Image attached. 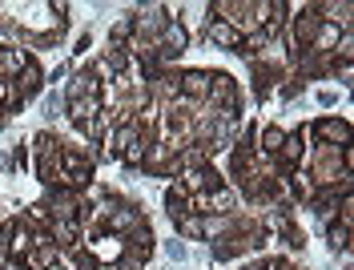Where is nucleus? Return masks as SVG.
<instances>
[{
  "label": "nucleus",
  "mask_w": 354,
  "mask_h": 270,
  "mask_svg": "<svg viewBox=\"0 0 354 270\" xmlns=\"http://www.w3.org/2000/svg\"><path fill=\"white\" fill-rule=\"evenodd\" d=\"M149 141H153V134L137 137V141H133V145H129V150H125L117 161H125V165H133V170H137V165H145V150H149Z\"/></svg>",
  "instance_id": "aec40b11"
},
{
  "label": "nucleus",
  "mask_w": 354,
  "mask_h": 270,
  "mask_svg": "<svg viewBox=\"0 0 354 270\" xmlns=\"http://www.w3.org/2000/svg\"><path fill=\"white\" fill-rule=\"evenodd\" d=\"M262 270H294L286 262V258H270V262H262Z\"/></svg>",
  "instance_id": "393cba45"
},
{
  "label": "nucleus",
  "mask_w": 354,
  "mask_h": 270,
  "mask_svg": "<svg viewBox=\"0 0 354 270\" xmlns=\"http://www.w3.org/2000/svg\"><path fill=\"white\" fill-rule=\"evenodd\" d=\"M314 134H318L322 145L346 150V145H351V121H342V117H322V121L314 125Z\"/></svg>",
  "instance_id": "f03ea898"
},
{
  "label": "nucleus",
  "mask_w": 354,
  "mask_h": 270,
  "mask_svg": "<svg viewBox=\"0 0 354 270\" xmlns=\"http://www.w3.org/2000/svg\"><path fill=\"white\" fill-rule=\"evenodd\" d=\"M209 109H238V81L230 73H209V93H205Z\"/></svg>",
  "instance_id": "f257e3e1"
},
{
  "label": "nucleus",
  "mask_w": 354,
  "mask_h": 270,
  "mask_svg": "<svg viewBox=\"0 0 354 270\" xmlns=\"http://www.w3.org/2000/svg\"><path fill=\"white\" fill-rule=\"evenodd\" d=\"M48 242H53V246H81V226L48 218Z\"/></svg>",
  "instance_id": "9d476101"
},
{
  "label": "nucleus",
  "mask_w": 354,
  "mask_h": 270,
  "mask_svg": "<svg viewBox=\"0 0 354 270\" xmlns=\"http://www.w3.org/2000/svg\"><path fill=\"white\" fill-rule=\"evenodd\" d=\"M81 97H101V81L93 73H77L65 85V101H81Z\"/></svg>",
  "instance_id": "ddd939ff"
},
{
  "label": "nucleus",
  "mask_w": 354,
  "mask_h": 270,
  "mask_svg": "<svg viewBox=\"0 0 354 270\" xmlns=\"http://www.w3.org/2000/svg\"><path fill=\"white\" fill-rule=\"evenodd\" d=\"M0 238H4V246H8V254H12V258H24V254L32 250V230H28L24 222H4Z\"/></svg>",
  "instance_id": "423d86ee"
},
{
  "label": "nucleus",
  "mask_w": 354,
  "mask_h": 270,
  "mask_svg": "<svg viewBox=\"0 0 354 270\" xmlns=\"http://www.w3.org/2000/svg\"><path fill=\"white\" fill-rule=\"evenodd\" d=\"M24 65H28V53H24V48L0 45V77H4V81H17Z\"/></svg>",
  "instance_id": "1a4fd4ad"
},
{
  "label": "nucleus",
  "mask_w": 354,
  "mask_h": 270,
  "mask_svg": "<svg viewBox=\"0 0 354 270\" xmlns=\"http://www.w3.org/2000/svg\"><path fill=\"white\" fill-rule=\"evenodd\" d=\"M105 109V101L101 97H81V101H68V117L81 125V121H88V117H97V113Z\"/></svg>",
  "instance_id": "6ab92c4d"
},
{
  "label": "nucleus",
  "mask_w": 354,
  "mask_h": 270,
  "mask_svg": "<svg viewBox=\"0 0 354 270\" xmlns=\"http://www.w3.org/2000/svg\"><path fill=\"white\" fill-rule=\"evenodd\" d=\"M24 267L28 270H53L57 267V246H53V242H48V246H32L24 254Z\"/></svg>",
  "instance_id": "f3484780"
},
{
  "label": "nucleus",
  "mask_w": 354,
  "mask_h": 270,
  "mask_svg": "<svg viewBox=\"0 0 354 270\" xmlns=\"http://www.w3.org/2000/svg\"><path fill=\"white\" fill-rule=\"evenodd\" d=\"M330 246L334 250H351V226H342V222L330 226Z\"/></svg>",
  "instance_id": "5701e85b"
},
{
  "label": "nucleus",
  "mask_w": 354,
  "mask_h": 270,
  "mask_svg": "<svg viewBox=\"0 0 354 270\" xmlns=\"http://www.w3.org/2000/svg\"><path fill=\"white\" fill-rule=\"evenodd\" d=\"M12 85H17V93H21V101L37 97V93L44 89V73H41V65H32V61H28V65L21 69V77H17Z\"/></svg>",
  "instance_id": "f8f14e48"
},
{
  "label": "nucleus",
  "mask_w": 354,
  "mask_h": 270,
  "mask_svg": "<svg viewBox=\"0 0 354 270\" xmlns=\"http://www.w3.org/2000/svg\"><path fill=\"white\" fill-rule=\"evenodd\" d=\"M318 12L314 8H302L298 17H290V41H294V48H310V41H314V33H318Z\"/></svg>",
  "instance_id": "20e7f679"
},
{
  "label": "nucleus",
  "mask_w": 354,
  "mask_h": 270,
  "mask_svg": "<svg viewBox=\"0 0 354 270\" xmlns=\"http://www.w3.org/2000/svg\"><path fill=\"white\" fill-rule=\"evenodd\" d=\"M157 45H161V57H181V53L189 48V28H185L181 21H169L165 28H161Z\"/></svg>",
  "instance_id": "39448f33"
},
{
  "label": "nucleus",
  "mask_w": 354,
  "mask_h": 270,
  "mask_svg": "<svg viewBox=\"0 0 354 270\" xmlns=\"http://www.w3.org/2000/svg\"><path fill=\"white\" fill-rule=\"evenodd\" d=\"M334 57H342V65H351V57H354V28L338 37V45H334Z\"/></svg>",
  "instance_id": "b1692460"
},
{
  "label": "nucleus",
  "mask_w": 354,
  "mask_h": 270,
  "mask_svg": "<svg viewBox=\"0 0 354 270\" xmlns=\"http://www.w3.org/2000/svg\"><path fill=\"white\" fill-rule=\"evenodd\" d=\"M181 186H185V194H209V190H218L221 178L205 165V170H181Z\"/></svg>",
  "instance_id": "6e6552de"
},
{
  "label": "nucleus",
  "mask_w": 354,
  "mask_h": 270,
  "mask_svg": "<svg viewBox=\"0 0 354 270\" xmlns=\"http://www.w3.org/2000/svg\"><path fill=\"white\" fill-rule=\"evenodd\" d=\"M282 141H286V134H282L278 125H266V129H262V137H258V145H254V150H258L262 158H278V150H282Z\"/></svg>",
  "instance_id": "a211bd4d"
},
{
  "label": "nucleus",
  "mask_w": 354,
  "mask_h": 270,
  "mask_svg": "<svg viewBox=\"0 0 354 270\" xmlns=\"http://www.w3.org/2000/svg\"><path fill=\"white\" fill-rule=\"evenodd\" d=\"M177 93L189 97V101H205V93H209V73H201V69L177 73Z\"/></svg>",
  "instance_id": "0eeeda50"
},
{
  "label": "nucleus",
  "mask_w": 354,
  "mask_h": 270,
  "mask_svg": "<svg viewBox=\"0 0 354 270\" xmlns=\"http://www.w3.org/2000/svg\"><path fill=\"white\" fill-rule=\"evenodd\" d=\"M21 105H24V101H21V93H17V85L0 77V109L8 113V109H21Z\"/></svg>",
  "instance_id": "412c9836"
},
{
  "label": "nucleus",
  "mask_w": 354,
  "mask_h": 270,
  "mask_svg": "<svg viewBox=\"0 0 354 270\" xmlns=\"http://www.w3.org/2000/svg\"><path fill=\"white\" fill-rule=\"evenodd\" d=\"M201 222H205V218L185 214V218H177V234H181V238H201Z\"/></svg>",
  "instance_id": "4be33fe9"
},
{
  "label": "nucleus",
  "mask_w": 354,
  "mask_h": 270,
  "mask_svg": "<svg viewBox=\"0 0 354 270\" xmlns=\"http://www.w3.org/2000/svg\"><path fill=\"white\" fill-rule=\"evenodd\" d=\"M165 210L174 214V222L189 214V194H185V186H181V181H174V186L165 190Z\"/></svg>",
  "instance_id": "dca6fc26"
},
{
  "label": "nucleus",
  "mask_w": 354,
  "mask_h": 270,
  "mask_svg": "<svg viewBox=\"0 0 354 270\" xmlns=\"http://www.w3.org/2000/svg\"><path fill=\"white\" fill-rule=\"evenodd\" d=\"M306 129H298V134H286V141H282V150H278V165H286V170H302L306 165Z\"/></svg>",
  "instance_id": "7ed1b4c3"
},
{
  "label": "nucleus",
  "mask_w": 354,
  "mask_h": 270,
  "mask_svg": "<svg viewBox=\"0 0 354 270\" xmlns=\"http://www.w3.org/2000/svg\"><path fill=\"white\" fill-rule=\"evenodd\" d=\"M234 206H238V194H234L230 186H218V190H209V214H221V218H230V214H234Z\"/></svg>",
  "instance_id": "2eb2a0df"
},
{
  "label": "nucleus",
  "mask_w": 354,
  "mask_h": 270,
  "mask_svg": "<svg viewBox=\"0 0 354 270\" xmlns=\"http://www.w3.org/2000/svg\"><path fill=\"white\" fill-rule=\"evenodd\" d=\"M342 170H346V174H351V170H354V150H351V145L342 150Z\"/></svg>",
  "instance_id": "a878e982"
},
{
  "label": "nucleus",
  "mask_w": 354,
  "mask_h": 270,
  "mask_svg": "<svg viewBox=\"0 0 354 270\" xmlns=\"http://www.w3.org/2000/svg\"><path fill=\"white\" fill-rule=\"evenodd\" d=\"M205 41H209L214 48H238V45H242L238 28H234V24H221V21H209V28H205Z\"/></svg>",
  "instance_id": "4468645a"
},
{
  "label": "nucleus",
  "mask_w": 354,
  "mask_h": 270,
  "mask_svg": "<svg viewBox=\"0 0 354 270\" xmlns=\"http://www.w3.org/2000/svg\"><path fill=\"white\" fill-rule=\"evenodd\" d=\"M97 270H117V262H97Z\"/></svg>",
  "instance_id": "bb28decb"
},
{
  "label": "nucleus",
  "mask_w": 354,
  "mask_h": 270,
  "mask_svg": "<svg viewBox=\"0 0 354 270\" xmlns=\"http://www.w3.org/2000/svg\"><path fill=\"white\" fill-rule=\"evenodd\" d=\"M88 254H93L97 262H117V258L125 254V238H117V234H105V238L88 242Z\"/></svg>",
  "instance_id": "9b49d317"
}]
</instances>
